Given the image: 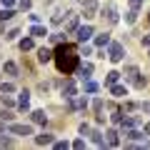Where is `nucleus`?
<instances>
[{"mask_svg":"<svg viewBox=\"0 0 150 150\" xmlns=\"http://www.w3.org/2000/svg\"><path fill=\"white\" fill-rule=\"evenodd\" d=\"M68 110L70 112H80V110H85L88 108V98L85 95H73V98H68Z\"/></svg>","mask_w":150,"mask_h":150,"instance_id":"obj_5","label":"nucleus"},{"mask_svg":"<svg viewBox=\"0 0 150 150\" xmlns=\"http://www.w3.org/2000/svg\"><path fill=\"white\" fill-rule=\"evenodd\" d=\"M98 13H100L98 0H83V18H85V20H93Z\"/></svg>","mask_w":150,"mask_h":150,"instance_id":"obj_6","label":"nucleus"},{"mask_svg":"<svg viewBox=\"0 0 150 150\" xmlns=\"http://www.w3.org/2000/svg\"><path fill=\"white\" fill-rule=\"evenodd\" d=\"M93 108H95V112L103 110V100H100V98H98V100H93Z\"/></svg>","mask_w":150,"mask_h":150,"instance_id":"obj_42","label":"nucleus"},{"mask_svg":"<svg viewBox=\"0 0 150 150\" xmlns=\"http://www.w3.org/2000/svg\"><path fill=\"white\" fill-rule=\"evenodd\" d=\"M120 75H123V73H118V70H110V73H108V78H105V88H110L112 83H118V80H120Z\"/></svg>","mask_w":150,"mask_h":150,"instance_id":"obj_26","label":"nucleus"},{"mask_svg":"<svg viewBox=\"0 0 150 150\" xmlns=\"http://www.w3.org/2000/svg\"><path fill=\"white\" fill-rule=\"evenodd\" d=\"M123 133H125V140H130V143H148L145 133L138 130V128H128V130H123Z\"/></svg>","mask_w":150,"mask_h":150,"instance_id":"obj_8","label":"nucleus"},{"mask_svg":"<svg viewBox=\"0 0 150 150\" xmlns=\"http://www.w3.org/2000/svg\"><path fill=\"white\" fill-rule=\"evenodd\" d=\"M135 20H138V10L133 8V10H128V13H125V23H128V25H133Z\"/></svg>","mask_w":150,"mask_h":150,"instance_id":"obj_32","label":"nucleus"},{"mask_svg":"<svg viewBox=\"0 0 150 150\" xmlns=\"http://www.w3.org/2000/svg\"><path fill=\"white\" fill-rule=\"evenodd\" d=\"M143 3H145V0H130V8H135V10H138V8L143 5Z\"/></svg>","mask_w":150,"mask_h":150,"instance_id":"obj_44","label":"nucleus"},{"mask_svg":"<svg viewBox=\"0 0 150 150\" xmlns=\"http://www.w3.org/2000/svg\"><path fill=\"white\" fill-rule=\"evenodd\" d=\"M70 148H75V150H83V148H85V138H78L73 145H70Z\"/></svg>","mask_w":150,"mask_h":150,"instance_id":"obj_39","label":"nucleus"},{"mask_svg":"<svg viewBox=\"0 0 150 150\" xmlns=\"http://www.w3.org/2000/svg\"><path fill=\"white\" fill-rule=\"evenodd\" d=\"M50 60H53V50H50V48H40V50H38V63H50Z\"/></svg>","mask_w":150,"mask_h":150,"instance_id":"obj_21","label":"nucleus"},{"mask_svg":"<svg viewBox=\"0 0 150 150\" xmlns=\"http://www.w3.org/2000/svg\"><path fill=\"white\" fill-rule=\"evenodd\" d=\"M18 38H20V30H18V28H13V30L5 33V40H18Z\"/></svg>","mask_w":150,"mask_h":150,"instance_id":"obj_36","label":"nucleus"},{"mask_svg":"<svg viewBox=\"0 0 150 150\" xmlns=\"http://www.w3.org/2000/svg\"><path fill=\"white\" fill-rule=\"evenodd\" d=\"M13 145H15V140L10 135H0V148H13Z\"/></svg>","mask_w":150,"mask_h":150,"instance_id":"obj_29","label":"nucleus"},{"mask_svg":"<svg viewBox=\"0 0 150 150\" xmlns=\"http://www.w3.org/2000/svg\"><path fill=\"white\" fill-rule=\"evenodd\" d=\"M60 88H63V98H65V100H68V98H73V95H78L75 80H65V83H60Z\"/></svg>","mask_w":150,"mask_h":150,"instance_id":"obj_14","label":"nucleus"},{"mask_svg":"<svg viewBox=\"0 0 150 150\" xmlns=\"http://www.w3.org/2000/svg\"><path fill=\"white\" fill-rule=\"evenodd\" d=\"M30 123H33V125H43V128H45V123H48L45 110H33V112H30Z\"/></svg>","mask_w":150,"mask_h":150,"instance_id":"obj_15","label":"nucleus"},{"mask_svg":"<svg viewBox=\"0 0 150 150\" xmlns=\"http://www.w3.org/2000/svg\"><path fill=\"white\" fill-rule=\"evenodd\" d=\"M100 13H103V18H105L110 25H115V23L120 20V13H118V5H115V3H105V8H100Z\"/></svg>","mask_w":150,"mask_h":150,"instance_id":"obj_4","label":"nucleus"},{"mask_svg":"<svg viewBox=\"0 0 150 150\" xmlns=\"http://www.w3.org/2000/svg\"><path fill=\"white\" fill-rule=\"evenodd\" d=\"M28 108H30V90H20L18 93V110L28 112Z\"/></svg>","mask_w":150,"mask_h":150,"instance_id":"obj_12","label":"nucleus"},{"mask_svg":"<svg viewBox=\"0 0 150 150\" xmlns=\"http://www.w3.org/2000/svg\"><path fill=\"white\" fill-rule=\"evenodd\" d=\"M8 133H10V135H33V125H23V123H13V120H10V123H8Z\"/></svg>","mask_w":150,"mask_h":150,"instance_id":"obj_7","label":"nucleus"},{"mask_svg":"<svg viewBox=\"0 0 150 150\" xmlns=\"http://www.w3.org/2000/svg\"><path fill=\"white\" fill-rule=\"evenodd\" d=\"M50 43H53V45L65 43V35H63V33H55V35H50Z\"/></svg>","mask_w":150,"mask_h":150,"instance_id":"obj_37","label":"nucleus"},{"mask_svg":"<svg viewBox=\"0 0 150 150\" xmlns=\"http://www.w3.org/2000/svg\"><path fill=\"white\" fill-rule=\"evenodd\" d=\"M78 20H80V15H78V13H73V10H70L68 15H65V35H70V33H75V28L80 25Z\"/></svg>","mask_w":150,"mask_h":150,"instance_id":"obj_9","label":"nucleus"},{"mask_svg":"<svg viewBox=\"0 0 150 150\" xmlns=\"http://www.w3.org/2000/svg\"><path fill=\"white\" fill-rule=\"evenodd\" d=\"M53 60H55V68H58L60 73L70 75V73H75L78 63H80V53H78L73 45H68V43H58V48L53 50Z\"/></svg>","mask_w":150,"mask_h":150,"instance_id":"obj_1","label":"nucleus"},{"mask_svg":"<svg viewBox=\"0 0 150 150\" xmlns=\"http://www.w3.org/2000/svg\"><path fill=\"white\" fill-rule=\"evenodd\" d=\"M0 93H18V88L13 83H0Z\"/></svg>","mask_w":150,"mask_h":150,"instance_id":"obj_33","label":"nucleus"},{"mask_svg":"<svg viewBox=\"0 0 150 150\" xmlns=\"http://www.w3.org/2000/svg\"><path fill=\"white\" fill-rule=\"evenodd\" d=\"M133 110H138V103H135V100H128V103H125V110H123V112H133Z\"/></svg>","mask_w":150,"mask_h":150,"instance_id":"obj_38","label":"nucleus"},{"mask_svg":"<svg viewBox=\"0 0 150 150\" xmlns=\"http://www.w3.org/2000/svg\"><path fill=\"white\" fill-rule=\"evenodd\" d=\"M83 83H85V85H83V88H85V93H98V88H100L98 83H93L90 78H88V80H83Z\"/></svg>","mask_w":150,"mask_h":150,"instance_id":"obj_30","label":"nucleus"},{"mask_svg":"<svg viewBox=\"0 0 150 150\" xmlns=\"http://www.w3.org/2000/svg\"><path fill=\"white\" fill-rule=\"evenodd\" d=\"M93 43H95V48H108V43H110V35H108V33L95 35V38H93Z\"/></svg>","mask_w":150,"mask_h":150,"instance_id":"obj_23","label":"nucleus"},{"mask_svg":"<svg viewBox=\"0 0 150 150\" xmlns=\"http://www.w3.org/2000/svg\"><path fill=\"white\" fill-rule=\"evenodd\" d=\"M125 115H128V118H123V123H120V128H123V130L138 128V125H140V118H138V115H130V112H125Z\"/></svg>","mask_w":150,"mask_h":150,"instance_id":"obj_19","label":"nucleus"},{"mask_svg":"<svg viewBox=\"0 0 150 150\" xmlns=\"http://www.w3.org/2000/svg\"><path fill=\"white\" fill-rule=\"evenodd\" d=\"M28 33H30L33 38H45V35H50V33H48V28H45V25H40V23H33Z\"/></svg>","mask_w":150,"mask_h":150,"instance_id":"obj_18","label":"nucleus"},{"mask_svg":"<svg viewBox=\"0 0 150 150\" xmlns=\"http://www.w3.org/2000/svg\"><path fill=\"white\" fill-rule=\"evenodd\" d=\"M88 138L93 140V145H98V148H108L105 145V135H103V130H90L88 133Z\"/></svg>","mask_w":150,"mask_h":150,"instance_id":"obj_16","label":"nucleus"},{"mask_svg":"<svg viewBox=\"0 0 150 150\" xmlns=\"http://www.w3.org/2000/svg\"><path fill=\"white\" fill-rule=\"evenodd\" d=\"M138 108H140V110H143V112H145V115H150V103H140V105H138Z\"/></svg>","mask_w":150,"mask_h":150,"instance_id":"obj_41","label":"nucleus"},{"mask_svg":"<svg viewBox=\"0 0 150 150\" xmlns=\"http://www.w3.org/2000/svg\"><path fill=\"white\" fill-rule=\"evenodd\" d=\"M108 90H110L112 98H125V95H128V88H125V85H118V83H112Z\"/></svg>","mask_w":150,"mask_h":150,"instance_id":"obj_20","label":"nucleus"},{"mask_svg":"<svg viewBox=\"0 0 150 150\" xmlns=\"http://www.w3.org/2000/svg\"><path fill=\"white\" fill-rule=\"evenodd\" d=\"M103 135H105V145H108V148H118V145H120V133L115 128H108Z\"/></svg>","mask_w":150,"mask_h":150,"instance_id":"obj_10","label":"nucleus"},{"mask_svg":"<svg viewBox=\"0 0 150 150\" xmlns=\"http://www.w3.org/2000/svg\"><path fill=\"white\" fill-rule=\"evenodd\" d=\"M78 133H80L83 138H88V133H90V125H88V123H83L80 128H78Z\"/></svg>","mask_w":150,"mask_h":150,"instance_id":"obj_40","label":"nucleus"},{"mask_svg":"<svg viewBox=\"0 0 150 150\" xmlns=\"http://www.w3.org/2000/svg\"><path fill=\"white\" fill-rule=\"evenodd\" d=\"M148 55H150V50H148Z\"/></svg>","mask_w":150,"mask_h":150,"instance_id":"obj_50","label":"nucleus"},{"mask_svg":"<svg viewBox=\"0 0 150 150\" xmlns=\"http://www.w3.org/2000/svg\"><path fill=\"white\" fill-rule=\"evenodd\" d=\"M133 83H135V88H140V90H143V88L148 85V78H143V75L138 73V75H135V78H133Z\"/></svg>","mask_w":150,"mask_h":150,"instance_id":"obj_31","label":"nucleus"},{"mask_svg":"<svg viewBox=\"0 0 150 150\" xmlns=\"http://www.w3.org/2000/svg\"><path fill=\"white\" fill-rule=\"evenodd\" d=\"M3 73L10 75V78H18V65L13 63V60H5V65H3Z\"/></svg>","mask_w":150,"mask_h":150,"instance_id":"obj_22","label":"nucleus"},{"mask_svg":"<svg viewBox=\"0 0 150 150\" xmlns=\"http://www.w3.org/2000/svg\"><path fill=\"white\" fill-rule=\"evenodd\" d=\"M148 23H150V10H148Z\"/></svg>","mask_w":150,"mask_h":150,"instance_id":"obj_49","label":"nucleus"},{"mask_svg":"<svg viewBox=\"0 0 150 150\" xmlns=\"http://www.w3.org/2000/svg\"><path fill=\"white\" fill-rule=\"evenodd\" d=\"M123 118H125V112H123V110H115V108H112V115H110V120H112V123H115V125H120V123H123Z\"/></svg>","mask_w":150,"mask_h":150,"instance_id":"obj_28","label":"nucleus"},{"mask_svg":"<svg viewBox=\"0 0 150 150\" xmlns=\"http://www.w3.org/2000/svg\"><path fill=\"white\" fill-rule=\"evenodd\" d=\"M13 18H15V8H3V10H0V23L13 20Z\"/></svg>","mask_w":150,"mask_h":150,"instance_id":"obj_24","label":"nucleus"},{"mask_svg":"<svg viewBox=\"0 0 150 150\" xmlns=\"http://www.w3.org/2000/svg\"><path fill=\"white\" fill-rule=\"evenodd\" d=\"M143 133H145V138H150V123H145V128H143Z\"/></svg>","mask_w":150,"mask_h":150,"instance_id":"obj_47","label":"nucleus"},{"mask_svg":"<svg viewBox=\"0 0 150 150\" xmlns=\"http://www.w3.org/2000/svg\"><path fill=\"white\" fill-rule=\"evenodd\" d=\"M108 60H110V63H120V60L125 58V48H123V43H108Z\"/></svg>","mask_w":150,"mask_h":150,"instance_id":"obj_2","label":"nucleus"},{"mask_svg":"<svg viewBox=\"0 0 150 150\" xmlns=\"http://www.w3.org/2000/svg\"><path fill=\"white\" fill-rule=\"evenodd\" d=\"M53 140H55V135L48 133V130H43V133L35 135V145H45V148H48V145H53Z\"/></svg>","mask_w":150,"mask_h":150,"instance_id":"obj_13","label":"nucleus"},{"mask_svg":"<svg viewBox=\"0 0 150 150\" xmlns=\"http://www.w3.org/2000/svg\"><path fill=\"white\" fill-rule=\"evenodd\" d=\"M0 5L3 8H15V0H0Z\"/></svg>","mask_w":150,"mask_h":150,"instance_id":"obj_43","label":"nucleus"},{"mask_svg":"<svg viewBox=\"0 0 150 150\" xmlns=\"http://www.w3.org/2000/svg\"><path fill=\"white\" fill-rule=\"evenodd\" d=\"M13 118H15V112H13L10 108H5V105H0V120H8V123H10Z\"/></svg>","mask_w":150,"mask_h":150,"instance_id":"obj_27","label":"nucleus"},{"mask_svg":"<svg viewBox=\"0 0 150 150\" xmlns=\"http://www.w3.org/2000/svg\"><path fill=\"white\" fill-rule=\"evenodd\" d=\"M38 88H40V90H43V93H48V90H50V83H40V85H38Z\"/></svg>","mask_w":150,"mask_h":150,"instance_id":"obj_45","label":"nucleus"},{"mask_svg":"<svg viewBox=\"0 0 150 150\" xmlns=\"http://www.w3.org/2000/svg\"><path fill=\"white\" fill-rule=\"evenodd\" d=\"M73 35L78 38V43H80V45H85L88 40H93V35H95V28H93L90 23H88V25H78Z\"/></svg>","mask_w":150,"mask_h":150,"instance_id":"obj_3","label":"nucleus"},{"mask_svg":"<svg viewBox=\"0 0 150 150\" xmlns=\"http://www.w3.org/2000/svg\"><path fill=\"white\" fill-rule=\"evenodd\" d=\"M53 23L58 25V23H63V13H58V15H53Z\"/></svg>","mask_w":150,"mask_h":150,"instance_id":"obj_46","label":"nucleus"},{"mask_svg":"<svg viewBox=\"0 0 150 150\" xmlns=\"http://www.w3.org/2000/svg\"><path fill=\"white\" fill-rule=\"evenodd\" d=\"M18 48L23 50V53H30V50H35V38H20V40H18Z\"/></svg>","mask_w":150,"mask_h":150,"instance_id":"obj_17","label":"nucleus"},{"mask_svg":"<svg viewBox=\"0 0 150 150\" xmlns=\"http://www.w3.org/2000/svg\"><path fill=\"white\" fill-rule=\"evenodd\" d=\"M143 45H148V48H150V33H148V35L143 38Z\"/></svg>","mask_w":150,"mask_h":150,"instance_id":"obj_48","label":"nucleus"},{"mask_svg":"<svg viewBox=\"0 0 150 150\" xmlns=\"http://www.w3.org/2000/svg\"><path fill=\"white\" fill-rule=\"evenodd\" d=\"M75 75L80 78V80H88L93 75V63H78V68H75Z\"/></svg>","mask_w":150,"mask_h":150,"instance_id":"obj_11","label":"nucleus"},{"mask_svg":"<svg viewBox=\"0 0 150 150\" xmlns=\"http://www.w3.org/2000/svg\"><path fill=\"white\" fill-rule=\"evenodd\" d=\"M53 148L55 150H68L70 143H68V140H53Z\"/></svg>","mask_w":150,"mask_h":150,"instance_id":"obj_34","label":"nucleus"},{"mask_svg":"<svg viewBox=\"0 0 150 150\" xmlns=\"http://www.w3.org/2000/svg\"><path fill=\"white\" fill-rule=\"evenodd\" d=\"M140 73V68H138V65H125V80H133V78H135V75H138Z\"/></svg>","mask_w":150,"mask_h":150,"instance_id":"obj_25","label":"nucleus"},{"mask_svg":"<svg viewBox=\"0 0 150 150\" xmlns=\"http://www.w3.org/2000/svg\"><path fill=\"white\" fill-rule=\"evenodd\" d=\"M15 5L20 8V10H30V8H33V0H15Z\"/></svg>","mask_w":150,"mask_h":150,"instance_id":"obj_35","label":"nucleus"}]
</instances>
